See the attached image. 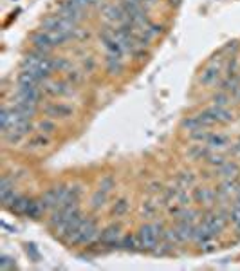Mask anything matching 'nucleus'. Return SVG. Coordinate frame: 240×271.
<instances>
[{
    "label": "nucleus",
    "instance_id": "obj_1",
    "mask_svg": "<svg viewBox=\"0 0 240 271\" xmlns=\"http://www.w3.org/2000/svg\"><path fill=\"white\" fill-rule=\"evenodd\" d=\"M22 69L36 74V76L44 82V80H47V78L56 71V61L54 58H49V55H42V53L33 51V53L24 56Z\"/></svg>",
    "mask_w": 240,
    "mask_h": 271
},
{
    "label": "nucleus",
    "instance_id": "obj_2",
    "mask_svg": "<svg viewBox=\"0 0 240 271\" xmlns=\"http://www.w3.org/2000/svg\"><path fill=\"white\" fill-rule=\"evenodd\" d=\"M137 237H139V246L143 251H156L159 241L164 237V226L161 222L143 224L137 232Z\"/></svg>",
    "mask_w": 240,
    "mask_h": 271
},
{
    "label": "nucleus",
    "instance_id": "obj_3",
    "mask_svg": "<svg viewBox=\"0 0 240 271\" xmlns=\"http://www.w3.org/2000/svg\"><path fill=\"white\" fill-rule=\"evenodd\" d=\"M98 237H100V228L96 219H83V222L65 241L69 244H92Z\"/></svg>",
    "mask_w": 240,
    "mask_h": 271
},
{
    "label": "nucleus",
    "instance_id": "obj_4",
    "mask_svg": "<svg viewBox=\"0 0 240 271\" xmlns=\"http://www.w3.org/2000/svg\"><path fill=\"white\" fill-rule=\"evenodd\" d=\"M42 29L44 31H54V33H62L67 36H73V33L76 31V24L63 18L62 15H51L42 22Z\"/></svg>",
    "mask_w": 240,
    "mask_h": 271
},
{
    "label": "nucleus",
    "instance_id": "obj_5",
    "mask_svg": "<svg viewBox=\"0 0 240 271\" xmlns=\"http://www.w3.org/2000/svg\"><path fill=\"white\" fill-rule=\"evenodd\" d=\"M65 192H67V186H63V184H60V186H53V188L47 190V192L40 197L44 210L53 211V210H56L58 206H62L63 199H65Z\"/></svg>",
    "mask_w": 240,
    "mask_h": 271
},
{
    "label": "nucleus",
    "instance_id": "obj_6",
    "mask_svg": "<svg viewBox=\"0 0 240 271\" xmlns=\"http://www.w3.org/2000/svg\"><path fill=\"white\" fill-rule=\"evenodd\" d=\"M228 219H229V211L228 213H226V211H212V213H206V217L202 219V222L206 224V228L210 230V233H212L213 237H217V235L222 233Z\"/></svg>",
    "mask_w": 240,
    "mask_h": 271
},
{
    "label": "nucleus",
    "instance_id": "obj_7",
    "mask_svg": "<svg viewBox=\"0 0 240 271\" xmlns=\"http://www.w3.org/2000/svg\"><path fill=\"white\" fill-rule=\"evenodd\" d=\"M100 40L103 47H105L107 55H116V56H123V47L121 44L117 42V36H116V29H103L100 33Z\"/></svg>",
    "mask_w": 240,
    "mask_h": 271
},
{
    "label": "nucleus",
    "instance_id": "obj_8",
    "mask_svg": "<svg viewBox=\"0 0 240 271\" xmlns=\"http://www.w3.org/2000/svg\"><path fill=\"white\" fill-rule=\"evenodd\" d=\"M45 116L51 120H69L74 114V109L67 103H60V101H51L44 107Z\"/></svg>",
    "mask_w": 240,
    "mask_h": 271
},
{
    "label": "nucleus",
    "instance_id": "obj_9",
    "mask_svg": "<svg viewBox=\"0 0 240 271\" xmlns=\"http://www.w3.org/2000/svg\"><path fill=\"white\" fill-rule=\"evenodd\" d=\"M121 237H123V235H121V226H119V224H108V226L103 228L100 232L98 241H100V244H103V246L112 248V246H119Z\"/></svg>",
    "mask_w": 240,
    "mask_h": 271
},
{
    "label": "nucleus",
    "instance_id": "obj_10",
    "mask_svg": "<svg viewBox=\"0 0 240 271\" xmlns=\"http://www.w3.org/2000/svg\"><path fill=\"white\" fill-rule=\"evenodd\" d=\"M31 44H33V51L36 53H42V55H49L51 51L54 49V45L51 42L49 34L45 33L44 29H40L31 36Z\"/></svg>",
    "mask_w": 240,
    "mask_h": 271
},
{
    "label": "nucleus",
    "instance_id": "obj_11",
    "mask_svg": "<svg viewBox=\"0 0 240 271\" xmlns=\"http://www.w3.org/2000/svg\"><path fill=\"white\" fill-rule=\"evenodd\" d=\"M17 98L29 101L33 105H38L40 100H42V89H40V85H18Z\"/></svg>",
    "mask_w": 240,
    "mask_h": 271
},
{
    "label": "nucleus",
    "instance_id": "obj_12",
    "mask_svg": "<svg viewBox=\"0 0 240 271\" xmlns=\"http://www.w3.org/2000/svg\"><path fill=\"white\" fill-rule=\"evenodd\" d=\"M58 15H62L63 18H67L71 22L78 24L81 18H83V9L78 7L76 4H73L71 0H63L60 7H58Z\"/></svg>",
    "mask_w": 240,
    "mask_h": 271
},
{
    "label": "nucleus",
    "instance_id": "obj_13",
    "mask_svg": "<svg viewBox=\"0 0 240 271\" xmlns=\"http://www.w3.org/2000/svg\"><path fill=\"white\" fill-rule=\"evenodd\" d=\"M220 78H222V72H220V67L218 65H208L206 69H202V72L199 74V82L202 85H206V87H213V85H217L220 82Z\"/></svg>",
    "mask_w": 240,
    "mask_h": 271
},
{
    "label": "nucleus",
    "instance_id": "obj_14",
    "mask_svg": "<svg viewBox=\"0 0 240 271\" xmlns=\"http://www.w3.org/2000/svg\"><path fill=\"white\" fill-rule=\"evenodd\" d=\"M193 230H195V224H193V222L179 219V224L173 228L175 237H177V242H188V241H191V237H193Z\"/></svg>",
    "mask_w": 240,
    "mask_h": 271
},
{
    "label": "nucleus",
    "instance_id": "obj_15",
    "mask_svg": "<svg viewBox=\"0 0 240 271\" xmlns=\"http://www.w3.org/2000/svg\"><path fill=\"white\" fill-rule=\"evenodd\" d=\"M17 195L15 192V183L7 176L2 177V183H0V201L4 206H9V203L13 201V197Z\"/></svg>",
    "mask_w": 240,
    "mask_h": 271
},
{
    "label": "nucleus",
    "instance_id": "obj_16",
    "mask_svg": "<svg viewBox=\"0 0 240 271\" xmlns=\"http://www.w3.org/2000/svg\"><path fill=\"white\" fill-rule=\"evenodd\" d=\"M210 112V116L217 121V125H222V123H229L233 121V112L228 111V107H218V105H213L210 109H206Z\"/></svg>",
    "mask_w": 240,
    "mask_h": 271
},
{
    "label": "nucleus",
    "instance_id": "obj_17",
    "mask_svg": "<svg viewBox=\"0 0 240 271\" xmlns=\"http://www.w3.org/2000/svg\"><path fill=\"white\" fill-rule=\"evenodd\" d=\"M191 241L195 244H199V246H208V244L213 241V235L210 233V230L206 228V224L204 222H201V224H197L195 230H193V237H191Z\"/></svg>",
    "mask_w": 240,
    "mask_h": 271
},
{
    "label": "nucleus",
    "instance_id": "obj_18",
    "mask_svg": "<svg viewBox=\"0 0 240 271\" xmlns=\"http://www.w3.org/2000/svg\"><path fill=\"white\" fill-rule=\"evenodd\" d=\"M45 92L51 96H58V98H62V96L73 94V87L65 82H53L45 87Z\"/></svg>",
    "mask_w": 240,
    "mask_h": 271
},
{
    "label": "nucleus",
    "instance_id": "obj_19",
    "mask_svg": "<svg viewBox=\"0 0 240 271\" xmlns=\"http://www.w3.org/2000/svg\"><path fill=\"white\" fill-rule=\"evenodd\" d=\"M29 203H31V197H27V195H20L17 194L15 197H13V201L9 203V210L13 211V213H18V215H26V210H27Z\"/></svg>",
    "mask_w": 240,
    "mask_h": 271
},
{
    "label": "nucleus",
    "instance_id": "obj_20",
    "mask_svg": "<svg viewBox=\"0 0 240 271\" xmlns=\"http://www.w3.org/2000/svg\"><path fill=\"white\" fill-rule=\"evenodd\" d=\"M105 67L108 74H119L123 71V56H116V55H107L105 58Z\"/></svg>",
    "mask_w": 240,
    "mask_h": 271
},
{
    "label": "nucleus",
    "instance_id": "obj_21",
    "mask_svg": "<svg viewBox=\"0 0 240 271\" xmlns=\"http://www.w3.org/2000/svg\"><path fill=\"white\" fill-rule=\"evenodd\" d=\"M229 145L228 136L224 134H210V138L206 139V147L210 150H222Z\"/></svg>",
    "mask_w": 240,
    "mask_h": 271
},
{
    "label": "nucleus",
    "instance_id": "obj_22",
    "mask_svg": "<svg viewBox=\"0 0 240 271\" xmlns=\"http://www.w3.org/2000/svg\"><path fill=\"white\" fill-rule=\"evenodd\" d=\"M13 107H15L18 112H22L24 116H27L33 120V116L36 114V107L38 105H33V103H29V101H24V100H20V98H15V100H13Z\"/></svg>",
    "mask_w": 240,
    "mask_h": 271
},
{
    "label": "nucleus",
    "instance_id": "obj_23",
    "mask_svg": "<svg viewBox=\"0 0 240 271\" xmlns=\"http://www.w3.org/2000/svg\"><path fill=\"white\" fill-rule=\"evenodd\" d=\"M47 145H49V136H45V134H42V132L34 134V136H31V138L27 139V149L29 150L45 149Z\"/></svg>",
    "mask_w": 240,
    "mask_h": 271
},
{
    "label": "nucleus",
    "instance_id": "obj_24",
    "mask_svg": "<svg viewBox=\"0 0 240 271\" xmlns=\"http://www.w3.org/2000/svg\"><path fill=\"white\" fill-rule=\"evenodd\" d=\"M119 246H121L123 249H127V251H137V249H141L139 237H137V235H130V233H127V235L121 237Z\"/></svg>",
    "mask_w": 240,
    "mask_h": 271
},
{
    "label": "nucleus",
    "instance_id": "obj_25",
    "mask_svg": "<svg viewBox=\"0 0 240 271\" xmlns=\"http://www.w3.org/2000/svg\"><path fill=\"white\" fill-rule=\"evenodd\" d=\"M129 208H130L129 199L121 197V199H117L116 203H114L110 213H112V217H125L127 213H129Z\"/></svg>",
    "mask_w": 240,
    "mask_h": 271
},
{
    "label": "nucleus",
    "instance_id": "obj_26",
    "mask_svg": "<svg viewBox=\"0 0 240 271\" xmlns=\"http://www.w3.org/2000/svg\"><path fill=\"white\" fill-rule=\"evenodd\" d=\"M17 83L18 85H40L42 83V80H40L36 74H33V72H29V71H24L18 74L17 78Z\"/></svg>",
    "mask_w": 240,
    "mask_h": 271
},
{
    "label": "nucleus",
    "instance_id": "obj_27",
    "mask_svg": "<svg viewBox=\"0 0 240 271\" xmlns=\"http://www.w3.org/2000/svg\"><path fill=\"white\" fill-rule=\"evenodd\" d=\"M237 174H239V166H237V163H224L222 166H218V176L224 177V179H233V177H237Z\"/></svg>",
    "mask_w": 240,
    "mask_h": 271
},
{
    "label": "nucleus",
    "instance_id": "obj_28",
    "mask_svg": "<svg viewBox=\"0 0 240 271\" xmlns=\"http://www.w3.org/2000/svg\"><path fill=\"white\" fill-rule=\"evenodd\" d=\"M107 197H108V194L107 192H103V190H96L94 194H92V197H90V208L92 210H100V208H103L107 203Z\"/></svg>",
    "mask_w": 240,
    "mask_h": 271
},
{
    "label": "nucleus",
    "instance_id": "obj_29",
    "mask_svg": "<svg viewBox=\"0 0 240 271\" xmlns=\"http://www.w3.org/2000/svg\"><path fill=\"white\" fill-rule=\"evenodd\" d=\"M44 206H42V201H36V199H31V203H29L27 210H26V217H31V219H38V217H42V213H44Z\"/></svg>",
    "mask_w": 240,
    "mask_h": 271
},
{
    "label": "nucleus",
    "instance_id": "obj_30",
    "mask_svg": "<svg viewBox=\"0 0 240 271\" xmlns=\"http://www.w3.org/2000/svg\"><path fill=\"white\" fill-rule=\"evenodd\" d=\"M193 199L199 201V203H204V205H210V203H213V199H215V194H213L210 188H195Z\"/></svg>",
    "mask_w": 240,
    "mask_h": 271
},
{
    "label": "nucleus",
    "instance_id": "obj_31",
    "mask_svg": "<svg viewBox=\"0 0 240 271\" xmlns=\"http://www.w3.org/2000/svg\"><path fill=\"white\" fill-rule=\"evenodd\" d=\"M183 128L190 134L197 132V130H204V127H202V123H201V120H199L197 114L195 116H190L188 120H185V121H183Z\"/></svg>",
    "mask_w": 240,
    "mask_h": 271
},
{
    "label": "nucleus",
    "instance_id": "obj_32",
    "mask_svg": "<svg viewBox=\"0 0 240 271\" xmlns=\"http://www.w3.org/2000/svg\"><path fill=\"white\" fill-rule=\"evenodd\" d=\"M36 128H38V132L45 134V136H53V134L58 130L54 120H51V118H45V120H42V121L36 125Z\"/></svg>",
    "mask_w": 240,
    "mask_h": 271
},
{
    "label": "nucleus",
    "instance_id": "obj_33",
    "mask_svg": "<svg viewBox=\"0 0 240 271\" xmlns=\"http://www.w3.org/2000/svg\"><path fill=\"white\" fill-rule=\"evenodd\" d=\"M229 221H231V224L240 232V205L239 203H235L233 208L229 210Z\"/></svg>",
    "mask_w": 240,
    "mask_h": 271
},
{
    "label": "nucleus",
    "instance_id": "obj_34",
    "mask_svg": "<svg viewBox=\"0 0 240 271\" xmlns=\"http://www.w3.org/2000/svg\"><path fill=\"white\" fill-rule=\"evenodd\" d=\"M208 150H210L208 147H202V145H195L193 149H190V152H188V154H190L193 159H201V157H206V155L210 154Z\"/></svg>",
    "mask_w": 240,
    "mask_h": 271
},
{
    "label": "nucleus",
    "instance_id": "obj_35",
    "mask_svg": "<svg viewBox=\"0 0 240 271\" xmlns=\"http://www.w3.org/2000/svg\"><path fill=\"white\" fill-rule=\"evenodd\" d=\"M229 101H231V96H229V92H224V90L213 96V103L218 107H228Z\"/></svg>",
    "mask_w": 240,
    "mask_h": 271
},
{
    "label": "nucleus",
    "instance_id": "obj_36",
    "mask_svg": "<svg viewBox=\"0 0 240 271\" xmlns=\"http://www.w3.org/2000/svg\"><path fill=\"white\" fill-rule=\"evenodd\" d=\"M114 186H116V179H114V177H112V176H105V177H101V181H100V188L103 190V192H107V194H108V192H110V190L114 188Z\"/></svg>",
    "mask_w": 240,
    "mask_h": 271
},
{
    "label": "nucleus",
    "instance_id": "obj_37",
    "mask_svg": "<svg viewBox=\"0 0 240 271\" xmlns=\"http://www.w3.org/2000/svg\"><path fill=\"white\" fill-rule=\"evenodd\" d=\"M206 163L212 166H222L224 163H226V159H224V155H220V154H208Z\"/></svg>",
    "mask_w": 240,
    "mask_h": 271
},
{
    "label": "nucleus",
    "instance_id": "obj_38",
    "mask_svg": "<svg viewBox=\"0 0 240 271\" xmlns=\"http://www.w3.org/2000/svg\"><path fill=\"white\" fill-rule=\"evenodd\" d=\"M0 268H2V270H9V268H17V264H15V260H13L11 257L4 255V257L0 259Z\"/></svg>",
    "mask_w": 240,
    "mask_h": 271
},
{
    "label": "nucleus",
    "instance_id": "obj_39",
    "mask_svg": "<svg viewBox=\"0 0 240 271\" xmlns=\"http://www.w3.org/2000/svg\"><path fill=\"white\" fill-rule=\"evenodd\" d=\"M73 4H76L78 7H81V9H85V7H90V6H96L100 0H71Z\"/></svg>",
    "mask_w": 240,
    "mask_h": 271
},
{
    "label": "nucleus",
    "instance_id": "obj_40",
    "mask_svg": "<svg viewBox=\"0 0 240 271\" xmlns=\"http://www.w3.org/2000/svg\"><path fill=\"white\" fill-rule=\"evenodd\" d=\"M179 181H181V184H183V186H190V184L195 183V177H193V176H181V177H179Z\"/></svg>",
    "mask_w": 240,
    "mask_h": 271
},
{
    "label": "nucleus",
    "instance_id": "obj_41",
    "mask_svg": "<svg viewBox=\"0 0 240 271\" xmlns=\"http://www.w3.org/2000/svg\"><path fill=\"white\" fill-rule=\"evenodd\" d=\"M168 4H170V6H173V7H177L179 4H181V0H168Z\"/></svg>",
    "mask_w": 240,
    "mask_h": 271
},
{
    "label": "nucleus",
    "instance_id": "obj_42",
    "mask_svg": "<svg viewBox=\"0 0 240 271\" xmlns=\"http://www.w3.org/2000/svg\"><path fill=\"white\" fill-rule=\"evenodd\" d=\"M141 4H154V2H156V0H139Z\"/></svg>",
    "mask_w": 240,
    "mask_h": 271
}]
</instances>
